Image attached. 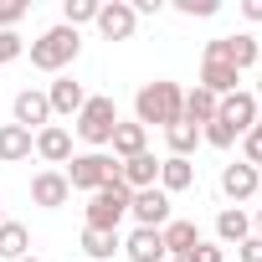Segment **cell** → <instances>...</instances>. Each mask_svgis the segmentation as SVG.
Here are the masks:
<instances>
[{"label":"cell","instance_id":"6da1fadb","mask_svg":"<svg viewBox=\"0 0 262 262\" xmlns=\"http://www.w3.org/2000/svg\"><path fill=\"white\" fill-rule=\"evenodd\" d=\"M180 103H185V93H180V82H170V77H155V82H144L139 93H134V123H160V128H170V123H180Z\"/></svg>","mask_w":262,"mask_h":262},{"label":"cell","instance_id":"7a4b0ae2","mask_svg":"<svg viewBox=\"0 0 262 262\" xmlns=\"http://www.w3.org/2000/svg\"><path fill=\"white\" fill-rule=\"evenodd\" d=\"M77 52H82V36L57 21V26H47V31L31 41V67H36V72H62V67L77 62Z\"/></svg>","mask_w":262,"mask_h":262},{"label":"cell","instance_id":"3957f363","mask_svg":"<svg viewBox=\"0 0 262 262\" xmlns=\"http://www.w3.org/2000/svg\"><path fill=\"white\" fill-rule=\"evenodd\" d=\"M128 201H134V190L113 175V180H108L103 190H93V201H88V231H118V221L128 216Z\"/></svg>","mask_w":262,"mask_h":262},{"label":"cell","instance_id":"277c9868","mask_svg":"<svg viewBox=\"0 0 262 262\" xmlns=\"http://www.w3.org/2000/svg\"><path fill=\"white\" fill-rule=\"evenodd\" d=\"M62 175H67V185H72V190H88V195H93V190H103V185L118 175V160H113V155H103V149H88V155H72Z\"/></svg>","mask_w":262,"mask_h":262},{"label":"cell","instance_id":"5b68a950","mask_svg":"<svg viewBox=\"0 0 262 262\" xmlns=\"http://www.w3.org/2000/svg\"><path fill=\"white\" fill-rule=\"evenodd\" d=\"M113 128H118V103L113 98H88L82 113H77V139L93 144V149H108Z\"/></svg>","mask_w":262,"mask_h":262},{"label":"cell","instance_id":"8992f818","mask_svg":"<svg viewBox=\"0 0 262 262\" xmlns=\"http://www.w3.org/2000/svg\"><path fill=\"white\" fill-rule=\"evenodd\" d=\"M128 216H134L139 226H149V231H165L175 216H170V195L160 190V185H149V190H134V201H128Z\"/></svg>","mask_w":262,"mask_h":262},{"label":"cell","instance_id":"52a82bcc","mask_svg":"<svg viewBox=\"0 0 262 262\" xmlns=\"http://www.w3.org/2000/svg\"><path fill=\"white\" fill-rule=\"evenodd\" d=\"M93 26H98L108 41H128V36L139 31V16H134V6H128V0H103Z\"/></svg>","mask_w":262,"mask_h":262},{"label":"cell","instance_id":"ba28073f","mask_svg":"<svg viewBox=\"0 0 262 262\" xmlns=\"http://www.w3.org/2000/svg\"><path fill=\"white\" fill-rule=\"evenodd\" d=\"M11 113H16V123H21V128H31V134L52 123V103H47V93H36V88H21V93H16V103H11Z\"/></svg>","mask_w":262,"mask_h":262},{"label":"cell","instance_id":"9c48e42d","mask_svg":"<svg viewBox=\"0 0 262 262\" xmlns=\"http://www.w3.org/2000/svg\"><path fill=\"white\" fill-rule=\"evenodd\" d=\"M216 113L236 128V134H252V128H257V113H262V103H257L252 93H242V88H236L231 98H221V108H216Z\"/></svg>","mask_w":262,"mask_h":262},{"label":"cell","instance_id":"30bf717a","mask_svg":"<svg viewBox=\"0 0 262 262\" xmlns=\"http://www.w3.org/2000/svg\"><path fill=\"white\" fill-rule=\"evenodd\" d=\"M257 190H262V175H257L252 165H242V160H236V165H226V170H221V195H226V201H252Z\"/></svg>","mask_w":262,"mask_h":262},{"label":"cell","instance_id":"8fae6325","mask_svg":"<svg viewBox=\"0 0 262 262\" xmlns=\"http://www.w3.org/2000/svg\"><path fill=\"white\" fill-rule=\"evenodd\" d=\"M108 149H113L118 165H123V160H134V155H144V149H149V128H144V123H123V118H118Z\"/></svg>","mask_w":262,"mask_h":262},{"label":"cell","instance_id":"7c38bea8","mask_svg":"<svg viewBox=\"0 0 262 262\" xmlns=\"http://www.w3.org/2000/svg\"><path fill=\"white\" fill-rule=\"evenodd\" d=\"M67 195H72V185H67V175H62V170H41V175L31 180V201H36V206H47V211L67 206Z\"/></svg>","mask_w":262,"mask_h":262},{"label":"cell","instance_id":"4fadbf2b","mask_svg":"<svg viewBox=\"0 0 262 262\" xmlns=\"http://www.w3.org/2000/svg\"><path fill=\"white\" fill-rule=\"evenodd\" d=\"M36 155H41L47 165H67V160H72V134H67L62 123L36 128Z\"/></svg>","mask_w":262,"mask_h":262},{"label":"cell","instance_id":"5bb4252c","mask_svg":"<svg viewBox=\"0 0 262 262\" xmlns=\"http://www.w3.org/2000/svg\"><path fill=\"white\" fill-rule=\"evenodd\" d=\"M118 180L128 185V190H149V185H160V160L144 149V155H134V160H123L118 165Z\"/></svg>","mask_w":262,"mask_h":262},{"label":"cell","instance_id":"9a60e30c","mask_svg":"<svg viewBox=\"0 0 262 262\" xmlns=\"http://www.w3.org/2000/svg\"><path fill=\"white\" fill-rule=\"evenodd\" d=\"M123 252H128V262H165V257H170V252H165V236L149 231V226H134V231H128Z\"/></svg>","mask_w":262,"mask_h":262},{"label":"cell","instance_id":"2e32d148","mask_svg":"<svg viewBox=\"0 0 262 262\" xmlns=\"http://www.w3.org/2000/svg\"><path fill=\"white\" fill-rule=\"evenodd\" d=\"M36 149V134L21 123H0V165H21L26 155Z\"/></svg>","mask_w":262,"mask_h":262},{"label":"cell","instance_id":"e0dca14e","mask_svg":"<svg viewBox=\"0 0 262 262\" xmlns=\"http://www.w3.org/2000/svg\"><path fill=\"white\" fill-rule=\"evenodd\" d=\"M47 103H52V113H82V103H88V88L77 82V77H57L52 88H47Z\"/></svg>","mask_w":262,"mask_h":262},{"label":"cell","instance_id":"ac0fdd59","mask_svg":"<svg viewBox=\"0 0 262 262\" xmlns=\"http://www.w3.org/2000/svg\"><path fill=\"white\" fill-rule=\"evenodd\" d=\"M236 82H242L236 67H226V62H201V88H206L211 98H231Z\"/></svg>","mask_w":262,"mask_h":262},{"label":"cell","instance_id":"d6986e66","mask_svg":"<svg viewBox=\"0 0 262 262\" xmlns=\"http://www.w3.org/2000/svg\"><path fill=\"white\" fill-rule=\"evenodd\" d=\"M216 108H221V98H211V93L195 82V88L185 93V103H180V118H185V123H195V128H206V123L216 118Z\"/></svg>","mask_w":262,"mask_h":262},{"label":"cell","instance_id":"ffe728a7","mask_svg":"<svg viewBox=\"0 0 262 262\" xmlns=\"http://www.w3.org/2000/svg\"><path fill=\"white\" fill-rule=\"evenodd\" d=\"M216 236H221V247H242V242L252 236V216H247L242 206H226V211L216 216Z\"/></svg>","mask_w":262,"mask_h":262},{"label":"cell","instance_id":"44dd1931","mask_svg":"<svg viewBox=\"0 0 262 262\" xmlns=\"http://www.w3.org/2000/svg\"><path fill=\"white\" fill-rule=\"evenodd\" d=\"M190 185H195V165H190V160H180V155L160 160V190H165V195H175V190H190Z\"/></svg>","mask_w":262,"mask_h":262},{"label":"cell","instance_id":"7402d4cb","mask_svg":"<svg viewBox=\"0 0 262 262\" xmlns=\"http://www.w3.org/2000/svg\"><path fill=\"white\" fill-rule=\"evenodd\" d=\"M160 236H165V252H170V257H190V252L201 247V226H195V221H170Z\"/></svg>","mask_w":262,"mask_h":262},{"label":"cell","instance_id":"603a6c76","mask_svg":"<svg viewBox=\"0 0 262 262\" xmlns=\"http://www.w3.org/2000/svg\"><path fill=\"white\" fill-rule=\"evenodd\" d=\"M221 41H226V62H231L236 72L257 67V57H262V41H257L252 31H242V36H221Z\"/></svg>","mask_w":262,"mask_h":262},{"label":"cell","instance_id":"cb8c5ba5","mask_svg":"<svg viewBox=\"0 0 262 262\" xmlns=\"http://www.w3.org/2000/svg\"><path fill=\"white\" fill-rule=\"evenodd\" d=\"M0 257H6V262L31 257V231H26L21 221H0Z\"/></svg>","mask_w":262,"mask_h":262},{"label":"cell","instance_id":"d4e9b609","mask_svg":"<svg viewBox=\"0 0 262 262\" xmlns=\"http://www.w3.org/2000/svg\"><path fill=\"white\" fill-rule=\"evenodd\" d=\"M118 252H123L118 231H82V257L88 262H113Z\"/></svg>","mask_w":262,"mask_h":262},{"label":"cell","instance_id":"484cf974","mask_svg":"<svg viewBox=\"0 0 262 262\" xmlns=\"http://www.w3.org/2000/svg\"><path fill=\"white\" fill-rule=\"evenodd\" d=\"M165 139H170V155H180V160H190V149L201 144V128L180 118V123H170V128H165Z\"/></svg>","mask_w":262,"mask_h":262},{"label":"cell","instance_id":"4316f807","mask_svg":"<svg viewBox=\"0 0 262 262\" xmlns=\"http://www.w3.org/2000/svg\"><path fill=\"white\" fill-rule=\"evenodd\" d=\"M98 6L103 0H62V26H88V21H98Z\"/></svg>","mask_w":262,"mask_h":262},{"label":"cell","instance_id":"83f0119b","mask_svg":"<svg viewBox=\"0 0 262 262\" xmlns=\"http://www.w3.org/2000/svg\"><path fill=\"white\" fill-rule=\"evenodd\" d=\"M201 139H206V144H211V149H231V144H236V139H242V134H236V128H231V123H226V118H221V113H216V118H211V123H206V128H201Z\"/></svg>","mask_w":262,"mask_h":262},{"label":"cell","instance_id":"f1b7e54d","mask_svg":"<svg viewBox=\"0 0 262 262\" xmlns=\"http://www.w3.org/2000/svg\"><path fill=\"white\" fill-rule=\"evenodd\" d=\"M26 11H31L26 0H0V31H16L26 21Z\"/></svg>","mask_w":262,"mask_h":262},{"label":"cell","instance_id":"f546056e","mask_svg":"<svg viewBox=\"0 0 262 262\" xmlns=\"http://www.w3.org/2000/svg\"><path fill=\"white\" fill-rule=\"evenodd\" d=\"M26 52V41H21V31H0V67H11L16 57Z\"/></svg>","mask_w":262,"mask_h":262},{"label":"cell","instance_id":"4dcf8cb0","mask_svg":"<svg viewBox=\"0 0 262 262\" xmlns=\"http://www.w3.org/2000/svg\"><path fill=\"white\" fill-rule=\"evenodd\" d=\"M242 165H262V128H252V134H242Z\"/></svg>","mask_w":262,"mask_h":262},{"label":"cell","instance_id":"1f68e13d","mask_svg":"<svg viewBox=\"0 0 262 262\" xmlns=\"http://www.w3.org/2000/svg\"><path fill=\"white\" fill-rule=\"evenodd\" d=\"M175 11L180 16H216L221 6H216V0H175Z\"/></svg>","mask_w":262,"mask_h":262},{"label":"cell","instance_id":"d6a6232c","mask_svg":"<svg viewBox=\"0 0 262 262\" xmlns=\"http://www.w3.org/2000/svg\"><path fill=\"white\" fill-rule=\"evenodd\" d=\"M190 262H226V252H221L216 242H201V247L190 252Z\"/></svg>","mask_w":262,"mask_h":262},{"label":"cell","instance_id":"836d02e7","mask_svg":"<svg viewBox=\"0 0 262 262\" xmlns=\"http://www.w3.org/2000/svg\"><path fill=\"white\" fill-rule=\"evenodd\" d=\"M236 262H262V236H247L236 247Z\"/></svg>","mask_w":262,"mask_h":262},{"label":"cell","instance_id":"e575fe53","mask_svg":"<svg viewBox=\"0 0 262 262\" xmlns=\"http://www.w3.org/2000/svg\"><path fill=\"white\" fill-rule=\"evenodd\" d=\"M128 6H134V16H160L165 0H128Z\"/></svg>","mask_w":262,"mask_h":262},{"label":"cell","instance_id":"d590c367","mask_svg":"<svg viewBox=\"0 0 262 262\" xmlns=\"http://www.w3.org/2000/svg\"><path fill=\"white\" fill-rule=\"evenodd\" d=\"M242 16L247 21H262V0H242Z\"/></svg>","mask_w":262,"mask_h":262},{"label":"cell","instance_id":"8d00e7d4","mask_svg":"<svg viewBox=\"0 0 262 262\" xmlns=\"http://www.w3.org/2000/svg\"><path fill=\"white\" fill-rule=\"evenodd\" d=\"M252 98H257V103H262V72H257V93H252Z\"/></svg>","mask_w":262,"mask_h":262},{"label":"cell","instance_id":"74e56055","mask_svg":"<svg viewBox=\"0 0 262 262\" xmlns=\"http://www.w3.org/2000/svg\"><path fill=\"white\" fill-rule=\"evenodd\" d=\"M252 226H257V231H252V236H262V211H257V221H252Z\"/></svg>","mask_w":262,"mask_h":262},{"label":"cell","instance_id":"f35d334b","mask_svg":"<svg viewBox=\"0 0 262 262\" xmlns=\"http://www.w3.org/2000/svg\"><path fill=\"white\" fill-rule=\"evenodd\" d=\"M0 221H6V201H0Z\"/></svg>","mask_w":262,"mask_h":262},{"label":"cell","instance_id":"ab89813d","mask_svg":"<svg viewBox=\"0 0 262 262\" xmlns=\"http://www.w3.org/2000/svg\"><path fill=\"white\" fill-rule=\"evenodd\" d=\"M170 262H190V257H170Z\"/></svg>","mask_w":262,"mask_h":262},{"label":"cell","instance_id":"60d3db41","mask_svg":"<svg viewBox=\"0 0 262 262\" xmlns=\"http://www.w3.org/2000/svg\"><path fill=\"white\" fill-rule=\"evenodd\" d=\"M21 262H41V257H21Z\"/></svg>","mask_w":262,"mask_h":262},{"label":"cell","instance_id":"b9f144b4","mask_svg":"<svg viewBox=\"0 0 262 262\" xmlns=\"http://www.w3.org/2000/svg\"><path fill=\"white\" fill-rule=\"evenodd\" d=\"M257 128H262V113H257Z\"/></svg>","mask_w":262,"mask_h":262}]
</instances>
